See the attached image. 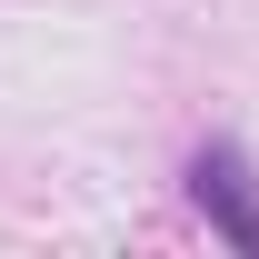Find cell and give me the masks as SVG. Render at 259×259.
<instances>
[{
  "label": "cell",
  "instance_id": "6da1fadb",
  "mask_svg": "<svg viewBox=\"0 0 259 259\" xmlns=\"http://www.w3.org/2000/svg\"><path fill=\"white\" fill-rule=\"evenodd\" d=\"M190 199H199V220L220 229L229 249H249V259H259V180H249V160H239L229 140L190 150Z\"/></svg>",
  "mask_w": 259,
  "mask_h": 259
}]
</instances>
